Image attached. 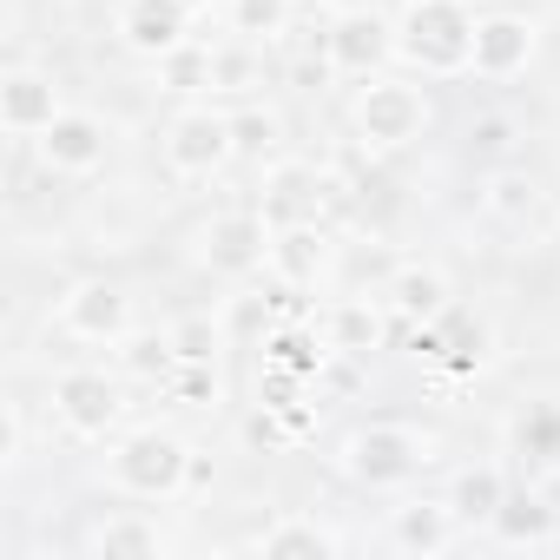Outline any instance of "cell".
I'll list each match as a JSON object with an SVG mask.
<instances>
[{
  "label": "cell",
  "instance_id": "obj_1",
  "mask_svg": "<svg viewBox=\"0 0 560 560\" xmlns=\"http://www.w3.org/2000/svg\"><path fill=\"white\" fill-rule=\"evenodd\" d=\"M191 462L198 448L178 435V429H159V422H139V429H119L113 448H106V481L132 501H178L191 488Z\"/></svg>",
  "mask_w": 560,
  "mask_h": 560
},
{
  "label": "cell",
  "instance_id": "obj_2",
  "mask_svg": "<svg viewBox=\"0 0 560 560\" xmlns=\"http://www.w3.org/2000/svg\"><path fill=\"white\" fill-rule=\"evenodd\" d=\"M475 27L481 14L468 0H402L396 14V60H409L416 73H468V54H475Z\"/></svg>",
  "mask_w": 560,
  "mask_h": 560
},
{
  "label": "cell",
  "instance_id": "obj_3",
  "mask_svg": "<svg viewBox=\"0 0 560 560\" xmlns=\"http://www.w3.org/2000/svg\"><path fill=\"white\" fill-rule=\"evenodd\" d=\"M429 119H435L429 93L416 80H396V73L363 80L357 100H350V132H357L363 152H409L429 132Z\"/></svg>",
  "mask_w": 560,
  "mask_h": 560
},
{
  "label": "cell",
  "instance_id": "obj_4",
  "mask_svg": "<svg viewBox=\"0 0 560 560\" xmlns=\"http://www.w3.org/2000/svg\"><path fill=\"white\" fill-rule=\"evenodd\" d=\"M435 462V435L409 429V422H363L343 435L337 448V468L357 481V488H396L409 475H422Z\"/></svg>",
  "mask_w": 560,
  "mask_h": 560
},
{
  "label": "cell",
  "instance_id": "obj_5",
  "mask_svg": "<svg viewBox=\"0 0 560 560\" xmlns=\"http://www.w3.org/2000/svg\"><path fill=\"white\" fill-rule=\"evenodd\" d=\"M47 402H54L60 429L80 435V442L119 435V429H126V409H132V402H126V383L106 376V370H60L54 389H47Z\"/></svg>",
  "mask_w": 560,
  "mask_h": 560
},
{
  "label": "cell",
  "instance_id": "obj_6",
  "mask_svg": "<svg viewBox=\"0 0 560 560\" xmlns=\"http://www.w3.org/2000/svg\"><path fill=\"white\" fill-rule=\"evenodd\" d=\"M159 152H165V172H172V178H218V172L237 159L231 113H218V106H178V113L165 119Z\"/></svg>",
  "mask_w": 560,
  "mask_h": 560
},
{
  "label": "cell",
  "instance_id": "obj_7",
  "mask_svg": "<svg viewBox=\"0 0 560 560\" xmlns=\"http://www.w3.org/2000/svg\"><path fill=\"white\" fill-rule=\"evenodd\" d=\"M324 60L343 80H376L396 60V21L376 14V8H343L324 34Z\"/></svg>",
  "mask_w": 560,
  "mask_h": 560
},
{
  "label": "cell",
  "instance_id": "obj_8",
  "mask_svg": "<svg viewBox=\"0 0 560 560\" xmlns=\"http://www.w3.org/2000/svg\"><path fill=\"white\" fill-rule=\"evenodd\" d=\"M198 264L211 277H250L270 264V218L264 211H218L198 224Z\"/></svg>",
  "mask_w": 560,
  "mask_h": 560
},
{
  "label": "cell",
  "instance_id": "obj_9",
  "mask_svg": "<svg viewBox=\"0 0 560 560\" xmlns=\"http://www.w3.org/2000/svg\"><path fill=\"white\" fill-rule=\"evenodd\" d=\"M60 330L67 337H80V343H119V337H132L139 324H132V298L113 284V277H80V284L60 298Z\"/></svg>",
  "mask_w": 560,
  "mask_h": 560
},
{
  "label": "cell",
  "instance_id": "obj_10",
  "mask_svg": "<svg viewBox=\"0 0 560 560\" xmlns=\"http://www.w3.org/2000/svg\"><path fill=\"white\" fill-rule=\"evenodd\" d=\"M106 152H113V126H106L100 113H80V106H67V113L34 139V159H40L47 172H60V178H86V172H100Z\"/></svg>",
  "mask_w": 560,
  "mask_h": 560
},
{
  "label": "cell",
  "instance_id": "obj_11",
  "mask_svg": "<svg viewBox=\"0 0 560 560\" xmlns=\"http://www.w3.org/2000/svg\"><path fill=\"white\" fill-rule=\"evenodd\" d=\"M119 47L139 60H165L191 40V0H119V21H113Z\"/></svg>",
  "mask_w": 560,
  "mask_h": 560
},
{
  "label": "cell",
  "instance_id": "obj_12",
  "mask_svg": "<svg viewBox=\"0 0 560 560\" xmlns=\"http://www.w3.org/2000/svg\"><path fill=\"white\" fill-rule=\"evenodd\" d=\"M534 47H540V27H534L527 14H481L468 73H475V80H514V73L534 67Z\"/></svg>",
  "mask_w": 560,
  "mask_h": 560
},
{
  "label": "cell",
  "instance_id": "obj_13",
  "mask_svg": "<svg viewBox=\"0 0 560 560\" xmlns=\"http://www.w3.org/2000/svg\"><path fill=\"white\" fill-rule=\"evenodd\" d=\"M270 270H277V284H291V291H317L330 277V231L317 218L270 224Z\"/></svg>",
  "mask_w": 560,
  "mask_h": 560
},
{
  "label": "cell",
  "instance_id": "obj_14",
  "mask_svg": "<svg viewBox=\"0 0 560 560\" xmlns=\"http://www.w3.org/2000/svg\"><path fill=\"white\" fill-rule=\"evenodd\" d=\"M60 80L40 73V67H8V80H0V126H8L14 139H40L54 119H60Z\"/></svg>",
  "mask_w": 560,
  "mask_h": 560
},
{
  "label": "cell",
  "instance_id": "obj_15",
  "mask_svg": "<svg viewBox=\"0 0 560 560\" xmlns=\"http://www.w3.org/2000/svg\"><path fill=\"white\" fill-rule=\"evenodd\" d=\"M455 540H462V514H455L448 501H402V508H389V547H396V553L435 560V553H448Z\"/></svg>",
  "mask_w": 560,
  "mask_h": 560
},
{
  "label": "cell",
  "instance_id": "obj_16",
  "mask_svg": "<svg viewBox=\"0 0 560 560\" xmlns=\"http://www.w3.org/2000/svg\"><path fill=\"white\" fill-rule=\"evenodd\" d=\"M270 224H298V218H317L324 211V172L304 165V159H270L264 172V205H257Z\"/></svg>",
  "mask_w": 560,
  "mask_h": 560
},
{
  "label": "cell",
  "instance_id": "obj_17",
  "mask_svg": "<svg viewBox=\"0 0 560 560\" xmlns=\"http://www.w3.org/2000/svg\"><path fill=\"white\" fill-rule=\"evenodd\" d=\"M350 540L330 527V521H317V514H277L257 540H250V553H264V560H337Z\"/></svg>",
  "mask_w": 560,
  "mask_h": 560
},
{
  "label": "cell",
  "instance_id": "obj_18",
  "mask_svg": "<svg viewBox=\"0 0 560 560\" xmlns=\"http://www.w3.org/2000/svg\"><path fill=\"white\" fill-rule=\"evenodd\" d=\"M416 350L429 357V363H455V370H481V357H488V324L475 317V311H462V304H448L435 324H422L416 330Z\"/></svg>",
  "mask_w": 560,
  "mask_h": 560
},
{
  "label": "cell",
  "instance_id": "obj_19",
  "mask_svg": "<svg viewBox=\"0 0 560 560\" xmlns=\"http://www.w3.org/2000/svg\"><path fill=\"white\" fill-rule=\"evenodd\" d=\"M383 304H389V317H402L409 330H422V324H435L455 304V291H448V277L435 264H402L383 284Z\"/></svg>",
  "mask_w": 560,
  "mask_h": 560
},
{
  "label": "cell",
  "instance_id": "obj_20",
  "mask_svg": "<svg viewBox=\"0 0 560 560\" xmlns=\"http://www.w3.org/2000/svg\"><path fill=\"white\" fill-rule=\"evenodd\" d=\"M165 547H172V534L159 527V514H139V508L106 514V521L86 534V553H100V560H159Z\"/></svg>",
  "mask_w": 560,
  "mask_h": 560
},
{
  "label": "cell",
  "instance_id": "obj_21",
  "mask_svg": "<svg viewBox=\"0 0 560 560\" xmlns=\"http://www.w3.org/2000/svg\"><path fill=\"white\" fill-rule=\"evenodd\" d=\"M488 534H494V547L547 553V547L560 540V521H553V508H547L540 494H508V501H501V514L488 521Z\"/></svg>",
  "mask_w": 560,
  "mask_h": 560
},
{
  "label": "cell",
  "instance_id": "obj_22",
  "mask_svg": "<svg viewBox=\"0 0 560 560\" xmlns=\"http://www.w3.org/2000/svg\"><path fill=\"white\" fill-rule=\"evenodd\" d=\"M383 311L389 304H370V298H337L324 311V350L337 357H370L383 343Z\"/></svg>",
  "mask_w": 560,
  "mask_h": 560
},
{
  "label": "cell",
  "instance_id": "obj_23",
  "mask_svg": "<svg viewBox=\"0 0 560 560\" xmlns=\"http://www.w3.org/2000/svg\"><path fill=\"white\" fill-rule=\"evenodd\" d=\"M508 494H514V488H508V475H501L494 462H475V468H462V475L448 481V508L462 514V527H488Z\"/></svg>",
  "mask_w": 560,
  "mask_h": 560
},
{
  "label": "cell",
  "instance_id": "obj_24",
  "mask_svg": "<svg viewBox=\"0 0 560 560\" xmlns=\"http://www.w3.org/2000/svg\"><path fill=\"white\" fill-rule=\"evenodd\" d=\"M508 435H514V455L527 468H560V402L553 396L547 402H527Z\"/></svg>",
  "mask_w": 560,
  "mask_h": 560
},
{
  "label": "cell",
  "instance_id": "obj_25",
  "mask_svg": "<svg viewBox=\"0 0 560 560\" xmlns=\"http://www.w3.org/2000/svg\"><path fill=\"white\" fill-rule=\"evenodd\" d=\"M113 357H119V376H132V383H165L178 370L172 330H132V337L113 343Z\"/></svg>",
  "mask_w": 560,
  "mask_h": 560
},
{
  "label": "cell",
  "instance_id": "obj_26",
  "mask_svg": "<svg viewBox=\"0 0 560 560\" xmlns=\"http://www.w3.org/2000/svg\"><path fill=\"white\" fill-rule=\"evenodd\" d=\"M291 14H298V0H231V8H224L231 34L250 40V47L284 40V34H291Z\"/></svg>",
  "mask_w": 560,
  "mask_h": 560
},
{
  "label": "cell",
  "instance_id": "obj_27",
  "mask_svg": "<svg viewBox=\"0 0 560 560\" xmlns=\"http://www.w3.org/2000/svg\"><path fill=\"white\" fill-rule=\"evenodd\" d=\"M231 139H237V159H277V145H284V119H277L270 106H244L231 113Z\"/></svg>",
  "mask_w": 560,
  "mask_h": 560
},
{
  "label": "cell",
  "instance_id": "obj_28",
  "mask_svg": "<svg viewBox=\"0 0 560 560\" xmlns=\"http://www.w3.org/2000/svg\"><path fill=\"white\" fill-rule=\"evenodd\" d=\"M264 357H270V370H291V376H317V363H324V350H317L311 330H270Z\"/></svg>",
  "mask_w": 560,
  "mask_h": 560
},
{
  "label": "cell",
  "instance_id": "obj_29",
  "mask_svg": "<svg viewBox=\"0 0 560 560\" xmlns=\"http://www.w3.org/2000/svg\"><path fill=\"white\" fill-rule=\"evenodd\" d=\"M159 80L172 86V93H211V47H178V54H165L159 60Z\"/></svg>",
  "mask_w": 560,
  "mask_h": 560
},
{
  "label": "cell",
  "instance_id": "obj_30",
  "mask_svg": "<svg viewBox=\"0 0 560 560\" xmlns=\"http://www.w3.org/2000/svg\"><path fill=\"white\" fill-rule=\"evenodd\" d=\"M481 205H488L494 218L521 224V218L534 211V178H527V172H494V178L481 185Z\"/></svg>",
  "mask_w": 560,
  "mask_h": 560
},
{
  "label": "cell",
  "instance_id": "obj_31",
  "mask_svg": "<svg viewBox=\"0 0 560 560\" xmlns=\"http://www.w3.org/2000/svg\"><path fill=\"white\" fill-rule=\"evenodd\" d=\"M250 86H257L250 40H237V47H211V93H250Z\"/></svg>",
  "mask_w": 560,
  "mask_h": 560
},
{
  "label": "cell",
  "instance_id": "obj_32",
  "mask_svg": "<svg viewBox=\"0 0 560 560\" xmlns=\"http://www.w3.org/2000/svg\"><path fill=\"white\" fill-rule=\"evenodd\" d=\"M165 389H172L185 409H211V402H218V363H178V370L165 376Z\"/></svg>",
  "mask_w": 560,
  "mask_h": 560
},
{
  "label": "cell",
  "instance_id": "obj_33",
  "mask_svg": "<svg viewBox=\"0 0 560 560\" xmlns=\"http://www.w3.org/2000/svg\"><path fill=\"white\" fill-rule=\"evenodd\" d=\"M172 350H178V363H218V324L211 317L172 324Z\"/></svg>",
  "mask_w": 560,
  "mask_h": 560
},
{
  "label": "cell",
  "instance_id": "obj_34",
  "mask_svg": "<svg viewBox=\"0 0 560 560\" xmlns=\"http://www.w3.org/2000/svg\"><path fill=\"white\" fill-rule=\"evenodd\" d=\"M508 145H514V119H508V113H475V119H468V152L501 159Z\"/></svg>",
  "mask_w": 560,
  "mask_h": 560
},
{
  "label": "cell",
  "instance_id": "obj_35",
  "mask_svg": "<svg viewBox=\"0 0 560 560\" xmlns=\"http://www.w3.org/2000/svg\"><path fill=\"white\" fill-rule=\"evenodd\" d=\"M21 442H27V429H21V402H8V455H0V462H21Z\"/></svg>",
  "mask_w": 560,
  "mask_h": 560
},
{
  "label": "cell",
  "instance_id": "obj_36",
  "mask_svg": "<svg viewBox=\"0 0 560 560\" xmlns=\"http://www.w3.org/2000/svg\"><path fill=\"white\" fill-rule=\"evenodd\" d=\"M298 8H337V0H298Z\"/></svg>",
  "mask_w": 560,
  "mask_h": 560
},
{
  "label": "cell",
  "instance_id": "obj_37",
  "mask_svg": "<svg viewBox=\"0 0 560 560\" xmlns=\"http://www.w3.org/2000/svg\"><path fill=\"white\" fill-rule=\"evenodd\" d=\"M198 8H231V0H198Z\"/></svg>",
  "mask_w": 560,
  "mask_h": 560
}]
</instances>
